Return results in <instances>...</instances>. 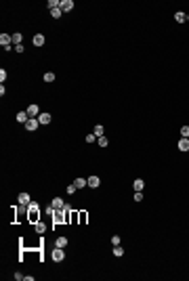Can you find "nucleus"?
<instances>
[{"mask_svg":"<svg viewBox=\"0 0 189 281\" xmlns=\"http://www.w3.org/2000/svg\"><path fill=\"white\" fill-rule=\"evenodd\" d=\"M51 256H53V260H55V262H61V260L65 258L63 248H53V254H51Z\"/></svg>","mask_w":189,"mask_h":281,"instance_id":"nucleus-1","label":"nucleus"},{"mask_svg":"<svg viewBox=\"0 0 189 281\" xmlns=\"http://www.w3.org/2000/svg\"><path fill=\"white\" fill-rule=\"evenodd\" d=\"M25 111H28V115H30V118H38V115H40V107H38L36 103H32V105H30Z\"/></svg>","mask_w":189,"mask_h":281,"instance_id":"nucleus-2","label":"nucleus"},{"mask_svg":"<svg viewBox=\"0 0 189 281\" xmlns=\"http://www.w3.org/2000/svg\"><path fill=\"white\" fill-rule=\"evenodd\" d=\"M11 42H13V36H9V34H0V44H2L4 49H11Z\"/></svg>","mask_w":189,"mask_h":281,"instance_id":"nucleus-3","label":"nucleus"},{"mask_svg":"<svg viewBox=\"0 0 189 281\" xmlns=\"http://www.w3.org/2000/svg\"><path fill=\"white\" fill-rule=\"evenodd\" d=\"M59 9H61L63 13H67V11H72V9H74V2H72V0H61Z\"/></svg>","mask_w":189,"mask_h":281,"instance_id":"nucleus-4","label":"nucleus"},{"mask_svg":"<svg viewBox=\"0 0 189 281\" xmlns=\"http://www.w3.org/2000/svg\"><path fill=\"white\" fill-rule=\"evenodd\" d=\"M17 201H19L21 206H30V204H32V199H30V195H28V193H19Z\"/></svg>","mask_w":189,"mask_h":281,"instance_id":"nucleus-5","label":"nucleus"},{"mask_svg":"<svg viewBox=\"0 0 189 281\" xmlns=\"http://www.w3.org/2000/svg\"><path fill=\"white\" fill-rule=\"evenodd\" d=\"M99 185H101V178H99V176H94V174H92V176H88V187H92V189H97Z\"/></svg>","mask_w":189,"mask_h":281,"instance_id":"nucleus-6","label":"nucleus"},{"mask_svg":"<svg viewBox=\"0 0 189 281\" xmlns=\"http://www.w3.org/2000/svg\"><path fill=\"white\" fill-rule=\"evenodd\" d=\"M38 124H40V122H38V118H30V120L25 122V128H28V130H36V128H38Z\"/></svg>","mask_w":189,"mask_h":281,"instance_id":"nucleus-7","label":"nucleus"},{"mask_svg":"<svg viewBox=\"0 0 189 281\" xmlns=\"http://www.w3.org/2000/svg\"><path fill=\"white\" fill-rule=\"evenodd\" d=\"M51 206H53L55 210H63V208H65V204H63V199H61V197H55V199L51 201Z\"/></svg>","mask_w":189,"mask_h":281,"instance_id":"nucleus-8","label":"nucleus"},{"mask_svg":"<svg viewBox=\"0 0 189 281\" xmlns=\"http://www.w3.org/2000/svg\"><path fill=\"white\" fill-rule=\"evenodd\" d=\"M179 151H189V138L183 136V138L179 140Z\"/></svg>","mask_w":189,"mask_h":281,"instance_id":"nucleus-9","label":"nucleus"},{"mask_svg":"<svg viewBox=\"0 0 189 281\" xmlns=\"http://www.w3.org/2000/svg\"><path fill=\"white\" fill-rule=\"evenodd\" d=\"M30 120V115H28V111H19L17 113V122H21V124H25Z\"/></svg>","mask_w":189,"mask_h":281,"instance_id":"nucleus-10","label":"nucleus"},{"mask_svg":"<svg viewBox=\"0 0 189 281\" xmlns=\"http://www.w3.org/2000/svg\"><path fill=\"white\" fill-rule=\"evenodd\" d=\"M38 122L40 124H51V113H40L38 115Z\"/></svg>","mask_w":189,"mask_h":281,"instance_id":"nucleus-11","label":"nucleus"},{"mask_svg":"<svg viewBox=\"0 0 189 281\" xmlns=\"http://www.w3.org/2000/svg\"><path fill=\"white\" fill-rule=\"evenodd\" d=\"M132 187H134V191H143V187H145V180H143V178H137V180L132 183Z\"/></svg>","mask_w":189,"mask_h":281,"instance_id":"nucleus-12","label":"nucleus"},{"mask_svg":"<svg viewBox=\"0 0 189 281\" xmlns=\"http://www.w3.org/2000/svg\"><path fill=\"white\" fill-rule=\"evenodd\" d=\"M92 134H97V138H99V136H105L103 126H101V124H97V126H94V130H92Z\"/></svg>","mask_w":189,"mask_h":281,"instance_id":"nucleus-13","label":"nucleus"},{"mask_svg":"<svg viewBox=\"0 0 189 281\" xmlns=\"http://www.w3.org/2000/svg\"><path fill=\"white\" fill-rule=\"evenodd\" d=\"M42 44H44V36H42V34H36V36H34V46H42Z\"/></svg>","mask_w":189,"mask_h":281,"instance_id":"nucleus-14","label":"nucleus"},{"mask_svg":"<svg viewBox=\"0 0 189 281\" xmlns=\"http://www.w3.org/2000/svg\"><path fill=\"white\" fill-rule=\"evenodd\" d=\"M74 185L78 187V189H82V187H86V185H88V180H86V178H76V180H74Z\"/></svg>","mask_w":189,"mask_h":281,"instance_id":"nucleus-15","label":"nucleus"},{"mask_svg":"<svg viewBox=\"0 0 189 281\" xmlns=\"http://www.w3.org/2000/svg\"><path fill=\"white\" fill-rule=\"evenodd\" d=\"M65 246H67V237H59L55 241V248H65Z\"/></svg>","mask_w":189,"mask_h":281,"instance_id":"nucleus-16","label":"nucleus"},{"mask_svg":"<svg viewBox=\"0 0 189 281\" xmlns=\"http://www.w3.org/2000/svg\"><path fill=\"white\" fill-rule=\"evenodd\" d=\"M174 21H177V23H183V21H187V15H185V13H177V15H174Z\"/></svg>","mask_w":189,"mask_h":281,"instance_id":"nucleus-17","label":"nucleus"},{"mask_svg":"<svg viewBox=\"0 0 189 281\" xmlns=\"http://www.w3.org/2000/svg\"><path fill=\"white\" fill-rule=\"evenodd\" d=\"M113 256H124V248L122 246H113Z\"/></svg>","mask_w":189,"mask_h":281,"instance_id":"nucleus-18","label":"nucleus"},{"mask_svg":"<svg viewBox=\"0 0 189 281\" xmlns=\"http://www.w3.org/2000/svg\"><path fill=\"white\" fill-rule=\"evenodd\" d=\"M76 191H78V187H76V185H67V189H65V193H67V195H74Z\"/></svg>","mask_w":189,"mask_h":281,"instance_id":"nucleus-19","label":"nucleus"},{"mask_svg":"<svg viewBox=\"0 0 189 281\" xmlns=\"http://www.w3.org/2000/svg\"><path fill=\"white\" fill-rule=\"evenodd\" d=\"M59 4H61V2H59V0H49V9H51V11H55V9H59Z\"/></svg>","mask_w":189,"mask_h":281,"instance_id":"nucleus-20","label":"nucleus"},{"mask_svg":"<svg viewBox=\"0 0 189 281\" xmlns=\"http://www.w3.org/2000/svg\"><path fill=\"white\" fill-rule=\"evenodd\" d=\"M44 82H55V74L53 72H46L44 74Z\"/></svg>","mask_w":189,"mask_h":281,"instance_id":"nucleus-21","label":"nucleus"},{"mask_svg":"<svg viewBox=\"0 0 189 281\" xmlns=\"http://www.w3.org/2000/svg\"><path fill=\"white\" fill-rule=\"evenodd\" d=\"M61 15H63V11H61V9H55V11H51V17H53V19H59Z\"/></svg>","mask_w":189,"mask_h":281,"instance_id":"nucleus-22","label":"nucleus"},{"mask_svg":"<svg viewBox=\"0 0 189 281\" xmlns=\"http://www.w3.org/2000/svg\"><path fill=\"white\" fill-rule=\"evenodd\" d=\"M97 143H99L101 147H107V145H109V140H107L105 136H99V138H97Z\"/></svg>","mask_w":189,"mask_h":281,"instance_id":"nucleus-23","label":"nucleus"},{"mask_svg":"<svg viewBox=\"0 0 189 281\" xmlns=\"http://www.w3.org/2000/svg\"><path fill=\"white\" fill-rule=\"evenodd\" d=\"M21 40H23V36H21V34H13V42H15V46H17V44H21Z\"/></svg>","mask_w":189,"mask_h":281,"instance_id":"nucleus-24","label":"nucleus"},{"mask_svg":"<svg viewBox=\"0 0 189 281\" xmlns=\"http://www.w3.org/2000/svg\"><path fill=\"white\" fill-rule=\"evenodd\" d=\"M181 134H183L185 138H189V126H183V128H181Z\"/></svg>","mask_w":189,"mask_h":281,"instance_id":"nucleus-25","label":"nucleus"},{"mask_svg":"<svg viewBox=\"0 0 189 281\" xmlns=\"http://www.w3.org/2000/svg\"><path fill=\"white\" fill-rule=\"evenodd\" d=\"M36 231H38V233H44V231H46V227H44L42 222H38V225H36Z\"/></svg>","mask_w":189,"mask_h":281,"instance_id":"nucleus-26","label":"nucleus"},{"mask_svg":"<svg viewBox=\"0 0 189 281\" xmlns=\"http://www.w3.org/2000/svg\"><path fill=\"white\" fill-rule=\"evenodd\" d=\"M86 140H88V143H94V140H97V134H88Z\"/></svg>","mask_w":189,"mask_h":281,"instance_id":"nucleus-27","label":"nucleus"},{"mask_svg":"<svg viewBox=\"0 0 189 281\" xmlns=\"http://www.w3.org/2000/svg\"><path fill=\"white\" fill-rule=\"evenodd\" d=\"M111 243H113V246H120V237L113 235V237H111Z\"/></svg>","mask_w":189,"mask_h":281,"instance_id":"nucleus-28","label":"nucleus"},{"mask_svg":"<svg viewBox=\"0 0 189 281\" xmlns=\"http://www.w3.org/2000/svg\"><path fill=\"white\" fill-rule=\"evenodd\" d=\"M141 199H143V193L137 191V193H134V201H141Z\"/></svg>","mask_w":189,"mask_h":281,"instance_id":"nucleus-29","label":"nucleus"},{"mask_svg":"<svg viewBox=\"0 0 189 281\" xmlns=\"http://www.w3.org/2000/svg\"><path fill=\"white\" fill-rule=\"evenodd\" d=\"M0 80H2V82L7 80V72H4V69H0Z\"/></svg>","mask_w":189,"mask_h":281,"instance_id":"nucleus-30","label":"nucleus"},{"mask_svg":"<svg viewBox=\"0 0 189 281\" xmlns=\"http://www.w3.org/2000/svg\"><path fill=\"white\" fill-rule=\"evenodd\" d=\"M15 51H17V53H23L25 49H23V44H17V46H15Z\"/></svg>","mask_w":189,"mask_h":281,"instance_id":"nucleus-31","label":"nucleus"},{"mask_svg":"<svg viewBox=\"0 0 189 281\" xmlns=\"http://www.w3.org/2000/svg\"><path fill=\"white\" fill-rule=\"evenodd\" d=\"M15 279H17V281H21V279H25V275H21V273H15Z\"/></svg>","mask_w":189,"mask_h":281,"instance_id":"nucleus-32","label":"nucleus"},{"mask_svg":"<svg viewBox=\"0 0 189 281\" xmlns=\"http://www.w3.org/2000/svg\"><path fill=\"white\" fill-rule=\"evenodd\" d=\"M28 208H30V210H38V204H36V201H32V204H30Z\"/></svg>","mask_w":189,"mask_h":281,"instance_id":"nucleus-33","label":"nucleus"}]
</instances>
